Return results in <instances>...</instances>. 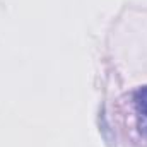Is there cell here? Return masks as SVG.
<instances>
[{"label":"cell","instance_id":"cell-1","mask_svg":"<svg viewBox=\"0 0 147 147\" xmlns=\"http://www.w3.org/2000/svg\"><path fill=\"white\" fill-rule=\"evenodd\" d=\"M130 99H132V108L137 120V130L147 140V86L135 89Z\"/></svg>","mask_w":147,"mask_h":147}]
</instances>
